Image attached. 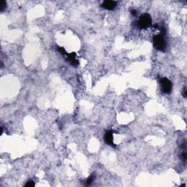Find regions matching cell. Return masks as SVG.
<instances>
[{
    "label": "cell",
    "instance_id": "1",
    "mask_svg": "<svg viewBox=\"0 0 187 187\" xmlns=\"http://www.w3.org/2000/svg\"><path fill=\"white\" fill-rule=\"evenodd\" d=\"M153 43L156 49L163 51L166 48V43L164 37L162 35H155L153 38Z\"/></svg>",
    "mask_w": 187,
    "mask_h": 187
},
{
    "label": "cell",
    "instance_id": "2",
    "mask_svg": "<svg viewBox=\"0 0 187 187\" xmlns=\"http://www.w3.org/2000/svg\"><path fill=\"white\" fill-rule=\"evenodd\" d=\"M152 23L151 17L149 14L144 13L140 17L139 20L138 21V25L141 29H146L149 27Z\"/></svg>",
    "mask_w": 187,
    "mask_h": 187
},
{
    "label": "cell",
    "instance_id": "3",
    "mask_svg": "<svg viewBox=\"0 0 187 187\" xmlns=\"http://www.w3.org/2000/svg\"><path fill=\"white\" fill-rule=\"evenodd\" d=\"M160 83H161L162 88L164 92L167 94H170L171 92L173 85L172 83H171V81L169 79H167V78H162L161 80H160Z\"/></svg>",
    "mask_w": 187,
    "mask_h": 187
},
{
    "label": "cell",
    "instance_id": "4",
    "mask_svg": "<svg viewBox=\"0 0 187 187\" xmlns=\"http://www.w3.org/2000/svg\"><path fill=\"white\" fill-rule=\"evenodd\" d=\"M117 4V1H112V0H107V1H104L102 4V7L108 10H112L116 7Z\"/></svg>",
    "mask_w": 187,
    "mask_h": 187
},
{
    "label": "cell",
    "instance_id": "5",
    "mask_svg": "<svg viewBox=\"0 0 187 187\" xmlns=\"http://www.w3.org/2000/svg\"><path fill=\"white\" fill-rule=\"evenodd\" d=\"M113 131H107L105 133V137H104V140L105 142L107 143V145H110V146H115L114 143H113Z\"/></svg>",
    "mask_w": 187,
    "mask_h": 187
},
{
    "label": "cell",
    "instance_id": "6",
    "mask_svg": "<svg viewBox=\"0 0 187 187\" xmlns=\"http://www.w3.org/2000/svg\"><path fill=\"white\" fill-rule=\"evenodd\" d=\"M67 60L69 61L70 63L73 66L76 67L79 65V62L78 59H76L75 53H72V54H67Z\"/></svg>",
    "mask_w": 187,
    "mask_h": 187
},
{
    "label": "cell",
    "instance_id": "7",
    "mask_svg": "<svg viewBox=\"0 0 187 187\" xmlns=\"http://www.w3.org/2000/svg\"><path fill=\"white\" fill-rule=\"evenodd\" d=\"M94 176L93 175L90 176V177L88 178V179H87L86 185H90V184H91V183L94 181Z\"/></svg>",
    "mask_w": 187,
    "mask_h": 187
},
{
    "label": "cell",
    "instance_id": "8",
    "mask_svg": "<svg viewBox=\"0 0 187 187\" xmlns=\"http://www.w3.org/2000/svg\"><path fill=\"white\" fill-rule=\"evenodd\" d=\"M5 7H6V2L4 1H1V4H0V10H1V11H3L4 9L5 8Z\"/></svg>",
    "mask_w": 187,
    "mask_h": 187
},
{
    "label": "cell",
    "instance_id": "9",
    "mask_svg": "<svg viewBox=\"0 0 187 187\" xmlns=\"http://www.w3.org/2000/svg\"><path fill=\"white\" fill-rule=\"evenodd\" d=\"M26 187H31V186H35V183H34V181H32V180H29V181L27 182V183H26V185H25Z\"/></svg>",
    "mask_w": 187,
    "mask_h": 187
},
{
    "label": "cell",
    "instance_id": "10",
    "mask_svg": "<svg viewBox=\"0 0 187 187\" xmlns=\"http://www.w3.org/2000/svg\"><path fill=\"white\" fill-rule=\"evenodd\" d=\"M183 96H184L185 98L186 97V88H185L184 90H183Z\"/></svg>",
    "mask_w": 187,
    "mask_h": 187
},
{
    "label": "cell",
    "instance_id": "11",
    "mask_svg": "<svg viewBox=\"0 0 187 187\" xmlns=\"http://www.w3.org/2000/svg\"><path fill=\"white\" fill-rule=\"evenodd\" d=\"M131 13L132 14V15H135V14H136V10H132V11H131Z\"/></svg>",
    "mask_w": 187,
    "mask_h": 187
}]
</instances>
